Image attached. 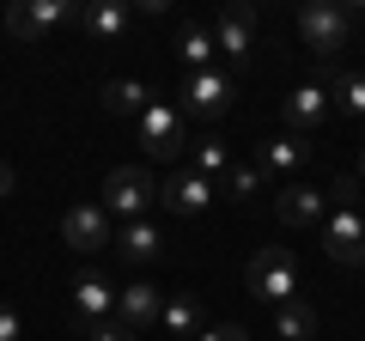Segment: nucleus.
I'll list each match as a JSON object with an SVG mask.
<instances>
[{
  "instance_id": "obj_1",
  "label": "nucleus",
  "mask_w": 365,
  "mask_h": 341,
  "mask_svg": "<svg viewBox=\"0 0 365 341\" xmlns=\"http://www.w3.org/2000/svg\"><path fill=\"white\" fill-rule=\"evenodd\" d=\"M244 287L256 292L262 305L299 299V256H292L287 244H262L256 256H250V268H244Z\"/></svg>"
},
{
  "instance_id": "obj_2",
  "label": "nucleus",
  "mask_w": 365,
  "mask_h": 341,
  "mask_svg": "<svg viewBox=\"0 0 365 341\" xmlns=\"http://www.w3.org/2000/svg\"><path fill=\"white\" fill-rule=\"evenodd\" d=\"M347 31H353V19H347L341 0H304L299 6V37H304V49L317 61H335L347 49Z\"/></svg>"
},
{
  "instance_id": "obj_3",
  "label": "nucleus",
  "mask_w": 365,
  "mask_h": 341,
  "mask_svg": "<svg viewBox=\"0 0 365 341\" xmlns=\"http://www.w3.org/2000/svg\"><path fill=\"white\" fill-rule=\"evenodd\" d=\"M158 201V183H153V170L146 165H116L104 177V213L110 220H146V208Z\"/></svg>"
},
{
  "instance_id": "obj_4",
  "label": "nucleus",
  "mask_w": 365,
  "mask_h": 341,
  "mask_svg": "<svg viewBox=\"0 0 365 341\" xmlns=\"http://www.w3.org/2000/svg\"><path fill=\"white\" fill-rule=\"evenodd\" d=\"M61 244L79 256H98V250H116V220L104 213V201H79L61 213Z\"/></svg>"
},
{
  "instance_id": "obj_5",
  "label": "nucleus",
  "mask_w": 365,
  "mask_h": 341,
  "mask_svg": "<svg viewBox=\"0 0 365 341\" xmlns=\"http://www.w3.org/2000/svg\"><path fill=\"white\" fill-rule=\"evenodd\" d=\"M73 19H79L73 0H19V6H6V31H13L19 43H43L61 25H73Z\"/></svg>"
},
{
  "instance_id": "obj_6",
  "label": "nucleus",
  "mask_w": 365,
  "mask_h": 341,
  "mask_svg": "<svg viewBox=\"0 0 365 341\" xmlns=\"http://www.w3.org/2000/svg\"><path fill=\"white\" fill-rule=\"evenodd\" d=\"M232 67H207V73H182V116H201V122H213V116H225L232 110Z\"/></svg>"
},
{
  "instance_id": "obj_7",
  "label": "nucleus",
  "mask_w": 365,
  "mask_h": 341,
  "mask_svg": "<svg viewBox=\"0 0 365 341\" xmlns=\"http://www.w3.org/2000/svg\"><path fill=\"white\" fill-rule=\"evenodd\" d=\"M140 146L153 158H189V134H182V110L177 104H146V116H140Z\"/></svg>"
},
{
  "instance_id": "obj_8",
  "label": "nucleus",
  "mask_w": 365,
  "mask_h": 341,
  "mask_svg": "<svg viewBox=\"0 0 365 341\" xmlns=\"http://www.w3.org/2000/svg\"><path fill=\"white\" fill-rule=\"evenodd\" d=\"M323 250H329V263L359 268L365 263V213L359 208H335L323 220Z\"/></svg>"
},
{
  "instance_id": "obj_9",
  "label": "nucleus",
  "mask_w": 365,
  "mask_h": 341,
  "mask_svg": "<svg viewBox=\"0 0 365 341\" xmlns=\"http://www.w3.org/2000/svg\"><path fill=\"white\" fill-rule=\"evenodd\" d=\"M158 201H165L170 213H177V220H195V213H207V201H213V183L207 177H201V170H170L165 183H158Z\"/></svg>"
},
{
  "instance_id": "obj_10",
  "label": "nucleus",
  "mask_w": 365,
  "mask_h": 341,
  "mask_svg": "<svg viewBox=\"0 0 365 341\" xmlns=\"http://www.w3.org/2000/svg\"><path fill=\"white\" fill-rule=\"evenodd\" d=\"M213 49L232 67L250 61V55H256V13H250V6H225V13L213 19Z\"/></svg>"
},
{
  "instance_id": "obj_11",
  "label": "nucleus",
  "mask_w": 365,
  "mask_h": 341,
  "mask_svg": "<svg viewBox=\"0 0 365 341\" xmlns=\"http://www.w3.org/2000/svg\"><path fill=\"white\" fill-rule=\"evenodd\" d=\"M274 213H280V225H323L329 220V195L323 189H311V183H287L280 195H274Z\"/></svg>"
},
{
  "instance_id": "obj_12",
  "label": "nucleus",
  "mask_w": 365,
  "mask_h": 341,
  "mask_svg": "<svg viewBox=\"0 0 365 341\" xmlns=\"http://www.w3.org/2000/svg\"><path fill=\"white\" fill-rule=\"evenodd\" d=\"M128 25H134V13L122 0H91V6H79V31H86L91 43H122Z\"/></svg>"
},
{
  "instance_id": "obj_13",
  "label": "nucleus",
  "mask_w": 365,
  "mask_h": 341,
  "mask_svg": "<svg viewBox=\"0 0 365 341\" xmlns=\"http://www.w3.org/2000/svg\"><path fill=\"white\" fill-rule=\"evenodd\" d=\"M73 317L79 323H110V317H116V287H110L104 275H79L73 280Z\"/></svg>"
},
{
  "instance_id": "obj_14",
  "label": "nucleus",
  "mask_w": 365,
  "mask_h": 341,
  "mask_svg": "<svg viewBox=\"0 0 365 341\" xmlns=\"http://www.w3.org/2000/svg\"><path fill=\"white\" fill-rule=\"evenodd\" d=\"M158 311H165V292L146 287V280H134V287H122V292H116V317L134 329V335H140V329H153V323H158Z\"/></svg>"
},
{
  "instance_id": "obj_15",
  "label": "nucleus",
  "mask_w": 365,
  "mask_h": 341,
  "mask_svg": "<svg viewBox=\"0 0 365 341\" xmlns=\"http://www.w3.org/2000/svg\"><path fill=\"white\" fill-rule=\"evenodd\" d=\"M116 256H122V263H158V256H165V232H158V225L153 220H128V225H122V232H116Z\"/></svg>"
},
{
  "instance_id": "obj_16",
  "label": "nucleus",
  "mask_w": 365,
  "mask_h": 341,
  "mask_svg": "<svg viewBox=\"0 0 365 341\" xmlns=\"http://www.w3.org/2000/svg\"><path fill=\"white\" fill-rule=\"evenodd\" d=\"M329 110H335L329 86H292L287 104H280V116H287L292 128H317V122H329Z\"/></svg>"
},
{
  "instance_id": "obj_17",
  "label": "nucleus",
  "mask_w": 365,
  "mask_h": 341,
  "mask_svg": "<svg viewBox=\"0 0 365 341\" xmlns=\"http://www.w3.org/2000/svg\"><path fill=\"white\" fill-rule=\"evenodd\" d=\"M158 329H165L170 341H195L201 329H207V323H201V299H195V292H170L165 311H158Z\"/></svg>"
},
{
  "instance_id": "obj_18",
  "label": "nucleus",
  "mask_w": 365,
  "mask_h": 341,
  "mask_svg": "<svg viewBox=\"0 0 365 341\" xmlns=\"http://www.w3.org/2000/svg\"><path fill=\"white\" fill-rule=\"evenodd\" d=\"M304 165H311V146H304L299 134H280V141L256 146V170H280V177H287V170H304Z\"/></svg>"
},
{
  "instance_id": "obj_19",
  "label": "nucleus",
  "mask_w": 365,
  "mask_h": 341,
  "mask_svg": "<svg viewBox=\"0 0 365 341\" xmlns=\"http://www.w3.org/2000/svg\"><path fill=\"white\" fill-rule=\"evenodd\" d=\"M317 305H304V299H287V305H274V335L280 341H311L317 335Z\"/></svg>"
},
{
  "instance_id": "obj_20",
  "label": "nucleus",
  "mask_w": 365,
  "mask_h": 341,
  "mask_svg": "<svg viewBox=\"0 0 365 341\" xmlns=\"http://www.w3.org/2000/svg\"><path fill=\"white\" fill-rule=\"evenodd\" d=\"M177 55H182V67H189V73H207L213 67V25H182L177 31Z\"/></svg>"
},
{
  "instance_id": "obj_21",
  "label": "nucleus",
  "mask_w": 365,
  "mask_h": 341,
  "mask_svg": "<svg viewBox=\"0 0 365 341\" xmlns=\"http://www.w3.org/2000/svg\"><path fill=\"white\" fill-rule=\"evenodd\" d=\"M146 104H153V92H146L140 79H110V86H104V110H110V116H134V122H140Z\"/></svg>"
},
{
  "instance_id": "obj_22",
  "label": "nucleus",
  "mask_w": 365,
  "mask_h": 341,
  "mask_svg": "<svg viewBox=\"0 0 365 341\" xmlns=\"http://www.w3.org/2000/svg\"><path fill=\"white\" fill-rule=\"evenodd\" d=\"M189 170H201L207 183L232 170V153H225V141H220V134H201V141H189Z\"/></svg>"
},
{
  "instance_id": "obj_23",
  "label": "nucleus",
  "mask_w": 365,
  "mask_h": 341,
  "mask_svg": "<svg viewBox=\"0 0 365 341\" xmlns=\"http://www.w3.org/2000/svg\"><path fill=\"white\" fill-rule=\"evenodd\" d=\"M329 98H335L347 116H365V73H335L329 79Z\"/></svg>"
},
{
  "instance_id": "obj_24",
  "label": "nucleus",
  "mask_w": 365,
  "mask_h": 341,
  "mask_svg": "<svg viewBox=\"0 0 365 341\" xmlns=\"http://www.w3.org/2000/svg\"><path fill=\"white\" fill-rule=\"evenodd\" d=\"M220 183H225V195H232V201H250V195H262V170L256 165H232Z\"/></svg>"
},
{
  "instance_id": "obj_25",
  "label": "nucleus",
  "mask_w": 365,
  "mask_h": 341,
  "mask_svg": "<svg viewBox=\"0 0 365 341\" xmlns=\"http://www.w3.org/2000/svg\"><path fill=\"white\" fill-rule=\"evenodd\" d=\"M323 195L335 201V208H359V177H335V183H329Z\"/></svg>"
},
{
  "instance_id": "obj_26",
  "label": "nucleus",
  "mask_w": 365,
  "mask_h": 341,
  "mask_svg": "<svg viewBox=\"0 0 365 341\" xmlns=\"http://www.w3.org/2000/svg\"><path fill=\"white\" fill-rule=\"evenodd\" d=\"M86 341H134V329L122 323V317H110V323H91V329H86Z\"/></svg>"
},
{
  "instance_id": "obj_27",
  "label": "nucleus",
  "mask_w": 365,
  "mask_h": 341,
  "mask_svg": "<svg viewBox=\"0 0 365 341\" xmlns=\"http://www.w3.org/2000/svg\"><path fill=\"white\" fill-rule=\"evenodd\" d=\"M0 341H25V317H19V305L0 299Z\"/></svg>"
},
{
  "instance_id": "obj_28",
  "label": "nucleus",
  "mask_w": 365,
  "mask_h": 341,
  "mask_svg": "<svg viewBox=\"0 0 365 341\" xmlns=\"http://www.w3.org/2000/svg\"><path fill=\"white\" fill-rule=\"evenodd\" d=\"M195 341H250V335H244V323H213V329H201Z\"/></svg>"
},
{
  "instance_id": "obj_29",
  "label": "nucleus",
  "mask_w": 365,
  "mask_h": 341,
  "mask_svg": "<svg viewBox=\"0 0 365 341\" xmlns=\"http://www.w3.org/2000/svg\"><path fill=\"white\" fill-rule=\"evenodd\" d=\"M13 195V165H6V158H0V201Z\"/></svg>"
},
{
  "instance_id": "obj_30",
  "label": "nucleus",
  "mask_w": 365,
  "mask_h": 341,
  "mask_svg": "<svg viewBox=\"0 0 365 341\" xmlns=\"http://www.w3.org/2000/svg\"><path fill=\"white\" fill-rule=\"evenodd\" d=\"M359 183H365V146H359Z\"/></svg>"
}]
</instances>
